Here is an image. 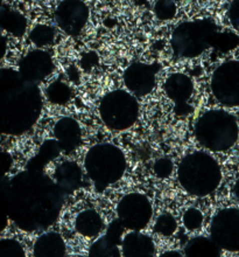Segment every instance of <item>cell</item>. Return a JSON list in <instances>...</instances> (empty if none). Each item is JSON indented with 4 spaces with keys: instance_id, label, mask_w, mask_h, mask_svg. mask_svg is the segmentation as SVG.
Segmentation results:
<instances>
[{
    "instance_id": "7",
    "label": "cell",
    "mask_w": 239,
    "mask_h": 257,
    "mask_svg": "<svg viewBox=\"0 0 239 257\" xmlns=\"http://www.w3.org/2000/svg\"><path fill=\"white\" fill-rule=\"evenodd\" d=\"M140 105L137 96L125 89H115L103 96L98 104V115L109 130L123 132L138 122Z\"/></svg>"
},
{
    "instance_id": "24",
    "label": "cell",
    "mask_w": 239,
    "mask_h": 257,
    "mask_svg": "<svg viewBox=\"0 0 239 257\" xmlns=\"http://www.w3.org/2000/svg\"><path fill=\"white\" fill-rule=\"evenodd\" d=\"M48 102L55 105H66L73 98V89L63 81H54L46 89Z\"/></svg>"
},
{
    "instance_id": "18",
    "label": "cell",
    "mask_w": 239,
    "mask_h": 257,
    "mask_svg": "<svg viewBox=\"0 0 239 257\" xmlns=\"http://www.w3.org/2000/svg\"><path fill=\"white\" fill-rule=\"evenodd\" d=\"M32 254L33 257H66V240L58 231H45L34 241Z\"/></svg>"
},
{
    "instance_id": "30",
    "label": "cell",
    "mask_w": 239,
    "mask_h": 257,
    "mask_svg": "<svg viewBox=\"0 0 239 257\" xmlns=\"http://www.w3.org/2000/svg\"><path fill=\"white\" fill-rule=\"evenodd\" d=\"M174 172V163L168 157L158 158L153 164V173L159 179H167Z\"/></svg>"
},
{
    "instance_id": "33",
    "label": "cell",
    "mask_w": 239,
    "mask_h": 257,
    "mask_svg": "<svg viewBox=\"0 0 239 257\" xmlns=\"http://www.w3.org/2000/svg\"><path fill=\"white\" fill-rule=\"evenodd\" d=\"M233 194L239 200V178L236 180V183L233 185Z\"/></svg>"
},
{
    "instance_id": "6",
    "label": "cell",
    "mask_w": 239,
    "mask_h": 257,
    "mask_svg": "<svg viewBox=\"0 0 239 257\" xmlns=\"http://www.w3.org/2000/svg\"><path fill=\"white\" fill-rule=\"evenodd\" d=\"M218 27L210 19H196L181 23L170 37L173 54L179 59H195L215 46Z\"/></svg>"
},
{
    "instance_id": "4",
    "label": "cell",
    "mask_w": 239,
    "mask_h": 257,
    "mask_svg": "<svg viewBox=\"0 0 239 257\" xmlns=\"http://www.w3.org/2000/svg\"><path fill=\"white\" fill-rule=\"evenodd\" d=\"M194 136L205 151L226 152L239 139L238 120L224 109L206 110L196 120Z\"/></svg>"
},
{
    "instance_id": "17",
    "label": "cell",
    "mask_w": 239,
    "mask_h": 257,
    "mask_svg": "<svg viewBox=\"0 0 239 257\" xmlns=\"http://www.w3.org/2000/svg\"><path fill=\"white\" fill-rule=\"evenodd\" d=\"M121 254L123 257H155V242L142 231H128L121 242Z\"/></svg>"
},
{
    "instance_id": "14",
    "label": "cell",
    "mask_w": 239,
    "mask_h": 257,
    "mask_svg": "<svg viewBox=\"0 0 239 257\" xmlns=\"http://www.w3.org/2000/svg\"><path fill=\"white\" fill-rule=\"evenodd\" d=\"M54 69L55 64L53 56L45 49L37 48L28 52L20 60L18 71L23 80L33 84H39L51 76Z\"/></svg>"
},
{
    "instance_id": "31",
    "label": "cell",
    "mask_w": 239,
    "mask_h": 257,
    "mask_svg": "<svg viewBox=\"0 0 239 257\" xmlns=\"http://www.w3.org/2000/svg\"><path fill=\"white\" fill-rule=\"evenodd\" d=\"M227 18L231 26L239 34V0H231L227 10Z\"/></svg>"
},
{
    "instance_id": "23",
    "label": "cell",
    "mask_w": 239,
    "mask_h": 257,
    "mask_svg": "<svg viewBox=\"0 0 239 257\" xmlns=\"http://www.w3.org/2000/svg\"><path fill=\"white\" fill-rule=\"evenodd\" d=\"M60 152H62V150H61L59 143L56 142L55 139H51V141L45 142V144L41 146L39 155L30 162L28 170L42 172L45 166L47 165L49 162H52L53 159H55L56 157L60 155Z\"/></svg>"
},
{
    "instance_id": "21",
    "label": "cell",
    "mask_w": 239,
    "mask_h": 257,
    "mask_svg": "<svg viewBox=\"0 0 239 257\" xmlns=\"http://www.w3.org/2000/svg\"><path fill=\"white\" fill-rule=\"evenodd\" d=\"M222 251L211 237L198 235L187 242L182 252L184 257H222Z\"/></svg>"
},
{
    "instance_id": "32",
    "label": "cell",
    "mask_w": 239,
    "mask_h": 257,
    "mask_svg": "<svg viewBox=\"0 0 239 257\" xmlns=\"http://www.w3.org/2000/svg\"><path fill=\"white\" fill-rule=\"evenodd\" d=\"M158 257H184L183 252L179 250H166L160 254Z\"/></svg>"
},
{
    "instance_id": "20",
    "label": "cell",
    "mask_w": 239,
    "mask_h": 257,
    "mask_svg": "<svg viewBox=\"0 0 239 257\" xmlns=\"http://www.w3.org/2000/svg\"><path fill=\"white\" fill-rule=\"evenodd\" d=\"M74 227L77 234L85 238H96L105 229L104 220L96 209L87 208L75 217Z\"/></svg>"
},
{
    "instance_id": "9",
    "label": "cell",
    "mask_w": 239,
    "mask_h": 257,
    "mask_svg": "<svg viewBox=\"0 0 239 257\" xmlns=\"http://www.w3.org/2000/svg\"><path fill=\"white\" fill-rule=\"evenodd\" d=\"M213 98L225 108L239 106V61L227 60L218 64L210 77Z\"/></svg>"
},
{
    "instance_id": "25",
    "label": "cell",
    "mask_w": 239,
    "mask_h": 257,
    "mask_svg": "<svg viewBox=\"0 0 239 257\" xmlns=\"http://www.w3.org/2000/svg\"><path fill=\"white\" fill-rule=\"evenodd\" d=\"M28 38H30V41L35 47L44 49L47 46L54 44L56 39V31L54 27L49 26V25H37L31 30Z\"/></svg>"
},
{
    "instance_id": "3",
    "label": "cell",
    "mask_w": 239,
    "mask_h": 257,
    "mask_svg": "<svg viewBox=\"0 0 239 257\" xmlns=\"http://www.w3.org/2000/svg\"><path fill=\"white\" fill-rule=\"evenodd\" d=\"M177 180L188 195L205 198L218 190L223 180V171L217 159L209 152L194 151L180 160Z\"/></svg>"
},
{
    "instance_id": "15",
    "label": "cell",
    "mask_w": 239,
    "mask_h": 257,
    "mask_svg": "<svg viewBox=\"0 0 239 257\" xmlns=\"http://www.w3.org/2000/svg\"><path fill=\"white\" fill-rule=\"evenodd\" d=\"M125 228L118 219L112 221L106 228L104 235L96 238L89 247L87 257H123L121 242Z\"/></svg>"
},
{
    "instance_id": "1",
    "label": "cell",
    "mask_w": 239,
    "mask_h": 257,
    "mask_svg": "<svg viewBox=\"0 0 239 257\" xmlns=\"http://www.w3.org/2000/svg\"><path fill=\"white\" fill-rule=\"evenodd\" d=\"M64 194L55 181L42 172L28 170L4 186L9 219L21 229H45L58 220Z\"/></svg>"
},
{
    "instance_id": "27",
    "label": "cell",
    "mask_w": 239,
    "mask_h": 257,
    "mask_svg": "<svg viewBox=\"0 0 239 257\" xmlns=\"http://www.w3.org/2000/svg\"><path fill=\"white\" fill-rule=\"evenodd\" d=\"M153 13L160 21L173 20L177 14V5L174 0H155Z\"/></svg>"
},
{
    "instance_id": "29",
    "label": "cell",
    "mask_w": 239,
    "mask_h": 257,
    "mask_svg": "<svg viewBox=\"0 0 239 257\" xmlns=\"http://www.w3.org/2000/svg\"><path fill=\"white\" fill-rule=\"evenodd\" d=\"M0 257H27L24 245L16 238H3L0 241Z\"/></svg>"
},
{
    "instance_id": "34",
    "label": "cell",
    "mask_w": 239,
    "mask_h": 257,
    "mask_svg": "<svg viewBox=\"0 0 239 257\" xmlns=\"http://www.w3.org/2000/svg\"><path fill=\"white\" fill-rule=\"evenodd\" d=\"M132 2H133L135 5L141 6V5H145V4H147L148 0H132Z\"/></svg>"
},
{
    "instance_id": "13",
    "label": "cell",
    "mask_w": 239,
    "mask_h": 257,
    "mask_svg": "<svg viewBox=\"0 0 239 257\" xmlns=\"http://www.w3.org/2000/svg\"><path fill=\"white\" fill-rule=\"evenodd\" d=\"M163 91L172 101L177 116H185L192 111L190 101L195 91L194 82L187 74L172 73L163 83Z\"/></svg>"
},
{
    "instance_id": "5",
    "label": "cell",
    "mask_w": 239,
    "mask_h": 257,
    "mask_svg": "<svg viewBox=\"0 0 239 257\" xmlns=\"http://www.w3.org/2000/svg\"><path fill=\"white\" fill-rule=\"evenodd\" d=\"M127 159L119 146L112 143H99L88 150L84 171L97 192H104L123 179Z\"/></svg>"
},
{
    "instance_id": "22",
    "label": "cell",
    "mask_w": 239,
    "mask_h": 257,
    "mask_svg": "<svg viewBox=\"0 0 239 257\" xmlns=\"http://www.w3.org/2000/svg\"><path fill=\"white\" fill-rule=\"evenodd\" d=\"M0 24L6 33L14 38H21L27 32V19L19 11L3 6L0 13Z\"/></svg>"
},
{
    "instance_id": "8",
    "label": "cell",
    "mask_w": 239,
    "mask_h": 257,
    "mask_svg": "<svg viewBox=\"0 0 239 257\" xmlns=\"http://www.w3.org/2000/svg\"><path fill=\"white\" fill-rule=\"evenodd\" d=\"M117 219L128 231H142L148 227L153 217V205L144 193L132 192L125 194L116 207Z\"/></svg>"
},
{
    "instance_id": "12",
    "label": "cell",
    "mask_w": 239,
    "mask_h": 257,
    "mask_svg": "<svg viewBox=\"0 0 239 257\" xmlns=\"http://www.w3.org/2000/svg\"><path fill=\"white\" fill-rule=\"evenodd\" d=\"M159 70L158 63H131L123 75L125 88L137 97H145L154 90Z\"/></svg>"
},
{
    "instance_id": "28",
    "label": "cell",
    "mask_w": 239,
    "mask_h": 257,
    "mask_svg": "<svg viewBox=\"0 0 239 257\" xmlns=\"http://www.w3.org/2000/svg\"><path fill=\"white\" fill-rule=\"evenodd\" d=\"M204 222V215L202 210L196 207H189L182 214V224L189 231H197Z\"/></svg>"
},
{
    "instance_id": "11",
    "label": "cell",
    "mask_w": 239,
    "mask_h": 257,
    "mask_svg": "<svg viewBox=\"0 0 239 257\" xmlns=\"http://www.w3.org/2000/svg\"><path fill=\"white\" fill-rule=\"evenodd\" d=\"M89 18L90 9L83 0H62L54 13L56 26L69 37H78L87 26Z\"/></svg>"
},
{
    "instance_id": "26",
    "label": "cell",
    "mask_w": 239,
    "mask_h": 257,
    "mask_svg": "<svg viewBox=\"0 0 239 257\" xmlns=\"http://www.w3.org/2000/svg\"><path fill=\"white\" fill-rule=\"evenodd\" d=\"M179 224L172 213H162L156 217L153 229L160 236L170 237L176 233Z\"/></svg>"
},
{
    "instance_id": "35",
    "label": "cell",
    "mask_w": 239,
    "mask_h": 257,
    "mask_svg": "<svg viewBox=\"0 0 239 257\" xmlns=\"http://www.w3.org/2000/svg\"><path fill=\"white\" fill-rule=\"evenodd\" d=\"M174 2H176V3H180V2H184V0H174Z\"/></svg>"
},
{
    "instance_id": "19",
    "label": "cell",
    "mask_w": 239,
    "mask_h": 257,
    "mask_svg": "<svg viewBox=\"0 0 239 257\" xmlns=\"http://www.w3.org/2000/svg\"><path fill=\"white\" fill-rule=\"evenodd\" d=\"M82 169L75 162L67 160L56 167L54 180L59 190L64 195L71 194L81 187Z\"/></svg>"
},
{
    "instance_id": "10",
    "label": "cell",
    "mask_w": 239,
    "mask_h": 257,
    "mask_svg": "<svg viewBox=\"0 0 239 257\" xmlns=\"http://www.w3.org/2000/svg\"><path fill=\"white\" fill-rule=\"evenodd\" d=\"M209 236L223 251L239 252V208L226 207L218 210L210 222Z\"/></svg>"
},
{
    "instance_id": "16",
    "label": "cell",
    "mask_w": 239,
    "mask_h": 257,
    "mask_svg": "<svg viewBox=\"0 0 239 257\" xmlns=\"http://www.w3.org/2000/svg\"><path fill=\"white\" fill-rule=\"evenodd\" d=\"M54 139L59 143L64 153H71L80 148L82 144V128L73 117H62L53 127Z\"/></svg>"
},
{
    "instance_id": "2",
    "label": "cell",
    "mask_w": 239,
    "mask_h": 257,
    "mask_svg": "<svg viewBox=\"0 0 239 257\" xmlns=\"http://www.w3.org/2000/svg\"><path fill=\"white\" fill-rule=\"evenodd\" d=\"M42 94L38 84L23 80L19 71L3 68L0 73V127L3 134H26L40 118Z\"/></svg>"
}]
</instances>
